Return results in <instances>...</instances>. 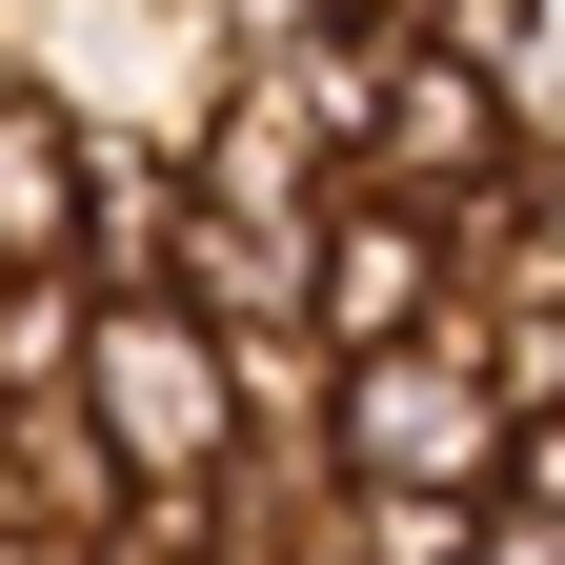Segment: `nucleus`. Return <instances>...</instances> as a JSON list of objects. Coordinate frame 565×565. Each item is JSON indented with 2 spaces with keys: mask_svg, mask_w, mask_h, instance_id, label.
I'll return each instance as SVG.
<instances>
[{
  "mask_svg": "<svg viewBox=\"0 0 565 565\" xmlns=\"http://www.w3.org/2000/svg\"><path fill=\"white\" fill-rule=\"evenodd\" d=\"M82 404L141 505H202V484L243 465V364H223V303H182V282H102L82 323Z\"/></svg>",
  "mask_w": 565,
  "mask_h": 565,
  "instance_id": "f257e3e1",
  "label": "nucleus"
},
{
  "mask_svg": "<svg viewBox=\"0 0 565 565\" xmlns=\"http://www.w3.org/2000/svg\"><path fill=\"white\" fill-rule=\"evenodd\" d=\"M0 61H21L82 141H182L202 102H223L243 41L202 21V0H21V21H0Z\"/></svg>",
  "mask_w": 565,
  "mask_h": 565,
  "instance_id": "f03ea898",
  "label": "nucleus"
},
{
  "mask_svg": "<svg viewBox=\"0 0 565 565\" xmlns=\"http://www.w3.org/2000/svg\"><path fill=\"white\" fill-rule=\"evenodd\" d=\"M505 445H525V404H505V364H484L465 303L343 364V465H364V484H445V505H484V484H505Z\"/></svg>",
  "mask_w": 565,
  "mask_h": 565,
  "instance_id": "7ed1b4c3",
  "label": "nucleus"
},
{
  "mask_svg": "<svg viewBox=\"0 0 565 565\" xmlns=\"http://www.w3.org/2000/svg\"><path fill=\"white\" fill-rule=\"evenodd\" d=\"M303 323L343 343V364H364V343H404V323H445V202H404V182L343 162L323 223H303Z\"/></svg>",
  "mask_w": 565,
  "mask_h": 565,
  "instance_id": "20e7f679",
  "label": "nucleus"
},
{
  "mask_svg": "<svg viewBox=\"0 0 565 565\" xmlns=\"http://www.w3.org/2000/svg\"><path fill=\"white\" fill-rule=\"evenodd\" d=\"M505 162H545L525 102H505V61H484L465 21H445V41H404V61H384V121H364V182L465 202V182H505Z\"/></svg>",
  "mask_w": 565,
  "mask_h": 565,
  "instance_id": "39448f33",
  "label": "nucleus"
},
{
  "mask_svg": "<svg viewBox=\"0 0 565 565\" xmlns=\"http://www.w3.org/2000/svg\"><path fill=\"white\" fill-rule=\"evenodd\" d=\"M82 182H102V141L0 61V263H82Z\"/></svg>",
  "mask_w": 565,
  "mask_h": 565,
  "instance_id": "423d86ee",
  "label": "nucleus"
},
{
  "mask_svg": "<svg viewBox=\"0 0 565 565\" xmlns=\"http://www.w3.org/2000/svg\"><path fill=\"white\" fill-rule=\"evenodd\" d=\"M484 61H505V102H525V141L565 162V0H505V21H484Z\"/></svg>",
  "mask_w": 565,
  "mask_h": 565,
  "instance_id": "0eeeda50",
  "label": "nucleus"
},
{
  "mask_svg": "<svg viewBox=\"0 0 565 565\" xmlns=\"http://www.w3.org/2000/svg\"><path fill=\"white\" fill-rule=\"evenodd\" d=\"M465 565H565V484H484V505H465Z\"/></svg>",
  "mask_w": 565,
  "mask_h": 565,
  "instance_id": "6e6552de",
  "label": "nucleus"
},
{
  "mask_svg": "<svg viewBox=\"0 0 565 565\" xmlns=\"http://www.w3.org/2000/svg\"><path fill=\"white\" fill-rule=\"evenodd\" d=\"M102 565H223V525H202V505H121V545Z\"/></svg>",
  "mask_w": 565,
  "mask_h": 565,
  "instance_id": "1a4fd4ad",
  "label": "nucleus"
},
{
  "mask_svg": "<svg viewBox=\"0 0 565 565\" xmlns=\"http://www.w3.org/2000/svg\"><path fill=\"white\" fill-rule=\"evenodd\" d=\"M0 565H102L82 525H21V505H0Z\"/></svg>",
  "mask_w": 565,
  "mask_h": 565,
  "instance_id": "9d476101",
  "label": "nucleus"
}]
</instances>
